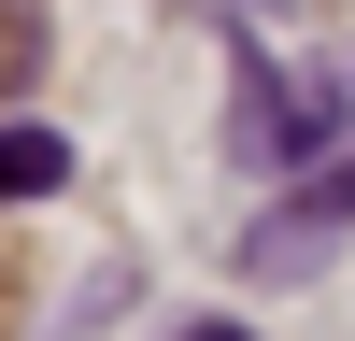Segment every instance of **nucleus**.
I'll list each match as a JSON object with an SVG mask.
<instances>
[{
    "label": "nucleus",
    "mask_w": 355,
    "mask_h": 341,
    "mask_svg": "<svg viewBox=\"0 0 355 341\" xmlns=\"http://www.w3.org/2000/svg\"><path fill=\"white\" fill-rule=\"evenodd\" d=\"M199 341H242V327H199Z\"/></svg>",
    "instance_id": "6"
},
{
    "label": "nucleus",
    "mask_w": 355,
    "mask_h": 341,
    "mask_svg": "<svg viewBox=\"0 0 355 341\" xmlns=\"http://www.w3.org/2000/svg\"><path fill=\"white\" fill-rule=\"evenodd\" d=\"M227 85H242V114H227V157H256V170H270V157H313V170H327V142L355 128V100H341V85H327V71H284L256 28L227 43Z\"/></svg>",
    "instance_id": "1"
},
{
    "label": "nucleus",
    "mask_w": 355,
    "mask_h": 341,
    "mask_svg": "<svg viewBox=\"0 0 355 341\" xmlns=\"http://www.w3.org/2000/svg\"><path fill=\"white\" fill-rule=\"evenodd\" d=\"M327 85H341V100H355V57H327Z\"/></svg>",
    "instance_id": "5"
},
{
    "label": "nucleus",
    "mask_w": 355,
    "mask_h": 341,
    "mask_svg": "<svg viewBox=\"0 0 355 341\" xmlns=\"http://www.w3.org/2000/svg\"><path fill=\"white\" fill-rule=\"evenodd\" d=\"M341 227H355V157H327V170H313V185H299V199H284V213H270V227H256V242H242V256H256V270H313V256H327V242H341Z\"/></svg>",
    "instance_id": "2"
},
{
    "label": "nucleus",
    "mask_w": 355,
    "mask_h": 341,
    "mask_svg": "<svg viewBox=\"0 0 355 341\" xmlns=\"http://www.w3.org/2000/svg\"><path fill=\"white\" fill-rule=\"evenodd\" d=\"M28 71H43V15H28V0H0V100H15Z\"/></svg>",
    "instance_id": "4"
},
{
    "label": "nucleus",
    "mask_w": 355,
    "mask_h": 341,
    "mask_svg": "<svg viewBox=\"0 0 355 341\" xmlns=\"http://www.w3.org/2000/svg\"><path fill=\"white\" fill-rule=\"evenodd\" d=\"M71 185V142L57 128H0V199H57Z\"/></svg>",
    "instance_id": "3"
}]
</instances>
